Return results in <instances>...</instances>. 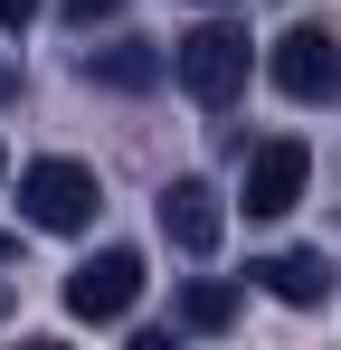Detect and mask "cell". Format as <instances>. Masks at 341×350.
Here are the masks:
<instances>
[{
    "label": "cell",
    "mask_w": 341,
    "mask_h": 350,
    "mask_svg": "<svg viewBox=\"0 0 341 350\" xmlns=\"http://www.w3.org/2000/svg\"><path fill=\"white\" fill-rule=\"evenodd\" d=\"M247 48H256V38H247L237 19H199V29L170 48L180 95H190V105H209V114H218V105H237V95H247Z\"/></svg>",
    "instance_id": "1"
},
{
    "label": "cell",
    "mask_w": 341,
    "mask_h": 350,
    "mask_svg": "<svg viewBox=\"0 0 341 350\" xmlns=\"http://www.w3.org/2000/svg\"><path fill=\"white\" fill-rule=\"evenodd\" d=\"M95 171L86 161H29L19 171V218L29 228H48V237H76V228H95Z\"/></svg>",
    "instance_id": "2"
},
{
    "label": "cell",
    "mask_w": 341,
    "mask_h": 350,
    "mask_svg": "<svg viewBox=\"0 0 341 350\" xmlns=\"http://www.w3.org/2000/svg\"><path fill=\"white\" fill-rule=\"evenodd\" d=\"M266 76H275V85L294 95V105H332V95H341V38L303 19V29H284V38H275Z\"/></svg>",
    "instance_id": "3"
},
{
    "label": "cell",
    "mask_w": 341,
    "mask_h": 350,
    "mask_svg": "<svg viewBox=\"0 0 341 350\" xmlns=\"http://www.w3.org/2000/svg\"><path fill=\"white\" fill-rule=\"evenodd\" d=\"M133 293H142V256H133V246H105V256H86V265L66 275V312H76V322H123Z\"/></svg>",
    "instance_id": "4"
},
{
    "label": "cell",
    "mask_w": 341,
    "mask_h": 350,
    "mask_svg": "<svg viewBox=\"0 0 341 350\" xmlns=\"http://www.w3.org/2000/svg\"><path fill=\"white\" fill-rule=\"evenodd\" d=\"M303 180H313V152H303L294 133L256 142V152H247V218H284V208L303 199Z\"/></svg>",
    "instance_id": "5"
},
{
    "label": "cell",
    "mask_w": 341,
    "mask_h": 350,
    "mask_svg": "<svg viewBox=\"0 0 341 350\" xmlns=\"http://www.w3.org/2000/svg\"><path fill=\"white\" fill-rule=\"evenodd\" d=\"M218 228H227V208H218L209 180H170V189H162V237L180 246V256H209Z\"/></svg>",
    "instance_id": "6"
},
{
    "label": "cell",
    "mask_w": 341,
    "mask_h": 350,
    "mask_svg": "<svg viewBox=\"0 0 341 350\" xmlns=\"http://www.w3.org/2000/svg\"><path fill=\"white\" fill-rule=\"evenodd\" d=\"M247 275H256V284L275 293V303H294V312H313V303L332 293V275H323V256H303V246H294V256H266V265H247Z\"/></svg>",
    "instance_id": "7"
},
{
    "label": "cell",
    "mask_w": 341,
    "mask_h": 350,
    "mask_svg": "<svg viewBox=\"0 0 341 350\" xmlns=\"http://www.w3.org/2000/svg\"><path fill=\"white\" fill-rule=\"evenodd\" d=\"M162 48H142V38H123V48H95V57H86V76H95V85H114V95H142V85H162Z\"/></svg>",
    "instance_id": "8"
},
{
    "label": "cell",
    "mask_w": 341,
    "mask_h": 350,
    "mask_svg": "<svg viewBox=\"0 0 341 350\" xmlns=\"http://www.w3.org/2000/svg\"><path fill=\"white\" fill-rule=\"evenodd\" d=\"M180 322H190V332H227V322H237V284H190L180 293Z\"/></svg>",
    "instance_id": "9"
},
{
    "label": "cell",
    "mask_w": 341,
    "mask_h": 350,
    "mask_svg": "<svg viewBox=\"0 0 341 350\" xmlns=\"http://www.w3.org/2000/svg\"><path fill=\"white\" fill-rule=\"evenodd\" d=\"M114 10H123V0H66V19H76V29H95V19H114Z\"/></svg>",
    "instance_id": "10"
},
{
    "label": "cell",
    "mask_w": 341,
    "mask_h": 350,
    "mask_svg": "<svg viewBox=\"0 0 341 350\" xmlns=\"http://www.w3.org/2000/svg\"><path fill=\"white\" fill-rule=\"evenodd\" d=\"M38 19V0H0V29H29Z\"/></svg>",
    "instance_id": "11"
},
{
    "label": "cell",
    "mask_w": 341,
    "mask_h": 350,
    "mask_svg": "<svg viewBox=\"0 0 341 350\" xmlns=\"http://www.w3.org/2000/svg\"><path fill=\"white\" fill-rule=\"evenodd\" d=\"M10 256H19V237H0V265H10Z\"/></svg>",
    "instance_id": "12"
},
{
    "label": "cell",
    "mask_w": 341,
    "mask_h": 350,
    "mask_svg": "<svg viewBox=\"0 0 341 350\" xmlns=\"http://www.w3.org/2000/svg\"><path fill=\"white\" fill-rule=\"evenodd\" d=\"M0 171H10V161H0Z\"/></svg>",
    "instance_id": "13"
}]
</instances>
